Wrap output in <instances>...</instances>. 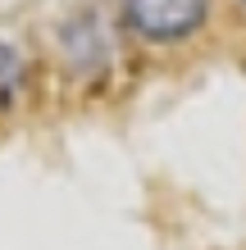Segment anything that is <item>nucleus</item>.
Here are the masks:
<instances>
[{
    "instance_id": "f257e3e1",
    "label": "nucleus",
    "mask_w": 246,
    "mask_h": 250,
    "mask_svg": "<svg viewBox=\"0 0 246 250\" xmlns=\"http://www.w3.org/2000/svg\"><path fill=\"white\" fill-rule=\"evenodd\" d=\"M123 19L151 41H178L205 19V0H123Z\"/></svg>"
},
{
    "instance_id": "f03ea898",
    "label": "nucleus",
    "mask_w": 246,
    "mask_h": 250,
    "mask_svg": "<svg viewBox=\"0 0 246 250\" xmlns=\"http://www.w3.org/2000/svg\"><path fill=\"white\" fill-rule=\"evenodd\" d=\"M19 78H23L19 55H14V46H5V41H0V109L14 100V91H19Z\"/></svg>"
}]
</instances>
